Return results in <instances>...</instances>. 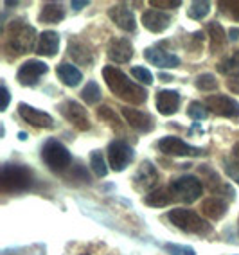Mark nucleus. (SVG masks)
<instances>
[{"label":"nucleus","mask_w":239,"mask_h":255,"mask_svg":"<svg viewBox=\"0 0 239 255\" xmlns=\"http://www.w3.org/2000/svg\"><path fill=\"white\" fill-rule=\"evenodd\" d=\"M103 78L106 81V87L110 88L114 96L119 99L128 101L129 105H142L147 99V92L142 87H138L128 79L124 72L117 67H105L103 69Z\"/></svg>","instance_id":"f257e3e1"},{"label":"nucleus","mask_w":239,"mask_h":255,"mask_svg":"<svg viewBox=\"0 0 239 255\" xmlns=\"http://www.w3.org/2000/svg\"><path fill=\"white\" fill-rule=\"evenodd\" d=\"M36 41V31L23 20H13L5 32V50L11 56H22L32 50Z\"/></svg>","instance_id":"f03ea898"},{"label":"nucleus","mask_w":239,"mask_h":255,"mask_svg":"<svg viewBox=\"0 0 239 255\" xmlns=\"http://www.w3.org/2000/svg\"><path fill=\"white\" fill-rule=\"evenodd\" d=\"M32 173L27 167L16 164H7L2 167L0 174V191L4 194H14V192H25L32 187Z\"/></svg>","instance_id":"7ed1b4c3"},{"label":"nucleus","mask_w":239,"mask_h":255,"mask_svg":"<svg viewBox=\"0 0 239 255\" xmlns=\"http://www.w3.org/2000/svg\"><path fill=\"white\" fill-rule=\"evenodd\" d=\"M167 219L175 225L176 228L184 230L189 234H196V236H207L212 232V227L196 212L187 209H173L167 212Z\"/></svg>","instance_id":"20e7f679"},{"label":"nucleus","mask_w":239,"mask_h":255,"mask_svg":"<svg viewBox=\"0 0 239 255\" xmlns=\"http://www.w3.org/2000/svg\"><path fill=\"white\" fill-rule=\"evenodd\" d=\"M169 191L176 200L193 203V201H196L198 198L202 196L203 183L196 176H180L176 180H171Z\"/></svg>","instance_id":"39448f33"},{"label":"nucleus","mask_w":239,"mask_h":255,"mask_svg":"<svg viewBox=\"0 0 239 255\" xmlns=\"http://www.w3.org/2000/svg\"><path fill=\"white\" fill-rule=\"evenodd\" d=\"M42 160L52 171H65L72 162V156L61 142L51 138L45 142V146L42 149Z\"/></svg>","instance_id":"423d86ee"},{"label":"nucleus","mask_w":239,"mask_h":255,"mask_svg":"<svg viewBox=\"0 0 239 255\" xmlns=\"http://www.w3.org/2000/svg\"><path fill=\"white\" fill-rule=\"evenodd\" d=\"M108 162H110V167L114 169L115 173H120L124 171L131 162H133V149L122 140H114L108 144Z\"/></svg>","instance_id":"0eeeda50"},{"label":"nucleus","mask_w":239,"mask_h":255,"mask_svg":"<svg viewBox=\"0 0 239 255\" xmlns=\"http://www.w3.org/2000/svg\"><path fill=\"white\" fill-rule=\"evenodd\" d=\"M60 114L63 115L74 128H78L79 131H88L90 129V119H88L87 110L79 105L78 101H65L60 105Z\"/></svg>","instance_id":"6e6552de"},{"label":"nucleus","mask_w":239,"mask_h":255,"mask_svg":"<svg viewBox=\"0 0 239 255\" xmlns=\"http://www.w3.org/2000/svg\"><path fill=\"white\" fill-rule=\"evenodd\" d=\"M205 106L209 110H212L216 115H221V117H239V103L236 99H232V97L223 96V94L209 96L205 99Z\"/></svg>","instance_id":"1a4fd4ad"},{"label":"nucleus","mask_w":239,"mask_h":255,"mask_svg":"<svg viewBox=\"0 0 239 255\" xmlns=\"http://www.w3.org/2000/svg\"><path fill=\"white\" fill-rule=\"evenodd\" d=\"M133 183H135V189L140 192H153L156 191V185H158V171L156 167L151 164V162H142L138 171L135 173L133 176Z\"/></svg>","instance_id":"9d476101"},{"label":"nucleus","mask_w":239,"mask_h":255,"mask_svg":"<svg viewBox=\"0 0 239 255\" xmlns=\"http://www.w3.org/2000/svg\"><path fill=\"white\" fill-rule=\"evenodd\" d=\"M49 67H47L43 61H38V59H29L27 63H23L20 67L16 78L22 83L23 87H34L38 83V79L42 78L43 74H47Z\"/></svg>","instance_id":"9b49d317"},{"label":"nucleus","mask_w":239,"mask_h":255,"mask_svg":"<svg viewBox=\"0 0 239 255\" xmlns=\"http://www.w3.org/2000/svg\"><path fill=\"white\" fill-rule=\"evenodd\" d=\"M158 149L164 155H169V156H187V155L196 156L202 153V149L189 146V144H185L184 140H180L176 137H164L158 142Z\"/></svg>","instance_id":"f8f14e48"},{"label":"nucleus","mask_w":239,"mask_h":255,"mask_svg":"<svg viewBox=\"0 0 239 255\" xmlns=\"http://www.w3.org/2000/svg\"><path fill=\"white\" fill-rule=\"evenodd\" d=\"M106 56L114 63H128L133 58V45L128 38H114L108 43Z\"/></svg>","instance_id":"ddd939ff"},{"label":"nucleus","mask_w":239,"mask_h":255,"mask_svg":"<svg viewBox=\"0 0 239 255\" xmlns=\"http://www.w3.org/2000/svg\"><path fill=\"white\" fill-rule=\"evenodd\" d=\"M108 18L117 25L119 29L126 32H133L137 29V22H135V14L126 7L124 4H117L108 9Z\"/></svg>","instance_id":"4468645a"},{"label":"nucleus","mask_w":239,"mask_h":255,"mask_svg":"<svg viewBox=\"0 0 239 255\" xmlns=\"http://www.w3.org/2000/svg\"><path fill=\"white\" fill-rule=\"evenodd\" d=\"M122 115H124V119L128 121L129 126L140 133H149L155 128L153 117L149 114H146V112H140V110L126 106V108H122Z\"/></svg>","instance_id":"2eb2a0df"},{"label":"nucleus","mask_w":239,"mask_h":255,"mask_svg":"<svg viewBox=\"0 0 239 255\" xmlns=\"http://www.w3.org/2000/svg\"><path fill=\"white\" fill-rule=\"evenodd\" d=\"M18 114L25 123L32 124L34 128H52V124H54L52 117L47 112L32 108V106L25 105V103H20L18 105Z\"/></svg>","instance_id":"dca6fc26"},{"label":"nucleus","mask_w":239,"mask_h":255,"mask_svg":"<svg viewBox=\"0 0 239 255\" xmlns=\"http://www.w3.org/2000/svg\"><path fill=\"white\" fill-rule=\"evenodd\" d=\"M142 23L147 31L158 34V32H164L169 27L171 14L164 13V11H158V9H147V11H144V14H142Z\"/></svg>","instance_id":"f3484780"},{"label":"nucleus","mask_w":239,"mask_h":255,"mask_svg":"<svg viewBox=\"0 0 239 255\" xmlns=\"http://www.w3.org/2000/svg\"><path fill=\"white\" fill-rule=\"evenodd\" d=\"M144 56L151 65L155 67H160V69H173V67H178L180 58L176 54H171L166 50L158 49V47H151V49L144 50Z\"/></svg>","instance_id":"a211bd4d"},{"label":"nucleus","mask_w":239,"mask_h":255,"mask_svg":"<svg viewBox=\"0 0 239 255\" xmlns=\"http://www.w3.org/2000/svg\"><path fill=\"white\" fill-rule=\"evenodd\" d=\"M200 174H202L203 182L207 183V187L211 189V192H218V194H227V196L232 200L234 198V191H232V187L225 185V183L221 182V178L218 176L216 171H212L209 165H200L198 167Z\"/></svg>","instance_id":"6ab92c4d"},{"label":"nucleus","mask_w":239,"mask_h":255,"mask_svg":"<svg viewBox=\"0 0 239 255\" xmlns=\"http://www.w3.org/2000/svg\"><path fill=\"white\" fill-rule=\"evenodd\" d=\"M180 106V94L176 90H160L156 94V108L162 115H173Z\"/></svg>","instance_id":"aec40b11"},{"label":"nucleus","mask_w":239,"mask_h":255,"mask_svg":"<svg viewBox=\"0 0 239 255\" xmlns=\"http://www.w3.org/2000/svg\"><path fill=\"white\" fill-rule=\"evenodd\" d=\"M58 49H60V36H58V32L54 31L42 32V36L38 38V43H36V54L52 58L58 52Z\"/></svg>","instance_id":"412c9836"},{"label":"nucleus","mask_w":239,"mask_h":255,"mask_svg":"<svg viewBox=\"0 0 239 255\" xmlns=\"http://www.w3.org/2000/svg\"><path fill=\"white\" fill-rule=\"evenodd\" d=\"M69 54L76 63L83 65V67H90V65L94 63V54L90 52V49H88L85 43H81V41L78 40V38H72V40L69 41Z\"/></svg>","instance_id":"4be33fe9"},{"label":"nucleus","mask_w":239,"mask_h":255,"mask_svg":"<svg viewBox=\"0 0 239 255\" xmlns=\"http://www.w3.org/2000/svg\"><path fill=\"white\" fill-rule=\"evenodd\" d=\"M200 210H202V214L205 216V218L212 219V221H218V219H221L227 214V201H223L218 196L207 198V200H203L202 209Z\"/></svg>","instance_id":"5701e85b"},{"label":"nucleus","mask_w":239,"mask_h":255,"mask_svg":"<svg viewBox=\"0 0 239 255\" xmlns=\"http://www.w3.org/2000/svg\"><path fill=\"white\" fill-rule=\"evenodd\" d=\"M207 32H209V38H211V52L212 54H218L221 50L227 47V38L225 34V29L221 27V23L218 22H211L207 25Z\"/></svg>","instance_id":"b1692460"},{"label":"nucleus","mask_w":239,"mask_h":255,"mask_svg":"<svg viewBox=\"0 0 239 255\" xmlns=\"http://www.w3.org/2000/svg\"><path fill=\"white\" fill-rule=\"evenodd\" d=\"M56 74H58V78H60L67 87H78L79 83H81V79H83L81 72L70 63H61L60 67L56 69Z\"/></svg>","instance_id":"393cba45"},{"label":"nucleus","mask_w":239,"mask_h":255,"mask_svg":"<svg viewBox=\"0 0 239 255\" xmlns=\"http://www.w3.org/2000/svg\"><path fill=\"white\" fill-rule=\"evenodd\" d=\"M65 18V9L61 4H54V2H49L42 7L40 11V16L38 20L43 23H58Z\"/></svg>","instance_id":"a878e982"},{"label":"nucleus","mask_w":239,"mask_h":255,"mask_svg":"<svg viewBox=\"0 0 239 255\" xmlns=\"http://www.w3.org/2000/svg\"><path fill=\"white\" fill-rule=\"evenodd\" d=\"M218 70H220L223 76L227 78H239V50H234L232 56L225 58L223 61H220L218 65Z\"/></svg>","instance_id":"bb28decb"},{"label":"nucleus","mask_w":239,"mask_h":255,"mask_svg":"<svg viewBox=\"0 0 239 255\" xmlns=\"http://www.w3.org/2000/svg\"><path fill=\"white\" fill-rule=\"evenodd\" d=\"M171 200H173V194H171L169 191H166V189H156V191L149 192V194L144 198L146 205L155 207V209H162V207L169 205Z\"/></svg>","instance_id":"cd10ccee"},{"label":"nucleus","mask_w":239,"mask_h":255,"mask_svg":"<svg viewBox=\"0 0 239 255\" xmlns=\"http://www.w3.org/2000/svg\"><path fill=\"white\" fill-rule=\"evenodd\" d=\"M209 13H211V4L207 0H196L187 9V16L193 20H203Z\"/></svg>","instance_id":"c85d7f7f"},{"label":"nucleus","mask_w":239,"mask_h":255,"mask_svg":"<svg viewBox=\"0 0 239 255\" xmlns=\"http://www.w3.org/2000/svg\"><path fill=\"white\" fill-rule=\"evenodd\" d=\"M81 97L87 105H97L101 101V88L96 81H88L87 87L81 90Z\"/></svg>","instance_id":"c756f323"},{"label":"nucleus","mask_w":239,"mask_h":255,"mask_svg":"<svg viewBox=\"0 0 239 255\" xmlns=\"http://www.w3.org/2000/svg\"><path fill=\"white\" fill-rule=\"evenodd\" d=\"M97 117L106 121V123H110V126L114 128V129H120V128H122V123H120L119 117L115 115V112L110 106H99V108H97Z\"/></svg>","instance_id":"7c9ffc66"},{"label":"nucleus","mask_w":239,"mask_h":255,"mask_svg":"<svg viewBox=\"0 0 239 255\" xmlns=\"http://www.w3.org/2000/svg\"><path fill=\"white\" fill-rule=\"evenodd\" d=\"M90 165H92V171L96 173V176L103 178L108 174V169H106L101 151H92V153H90Z\"/></svg>","instance_id":"2f4dec72"},{"label":"nucleus","mask_w":239,"mask_h":255,"mask_svg":"<svg viewBox=\"0 0 239 255\" xmlns=\"http://www.w3.org/2000/svg\"><path fill=\"white\" fill-rule=\"evenodd\" d=\"M196 88L203 92H212L218 88V81L212 74H202L196 78Z\"/></svg>","instance_id":"473e14b6"},{"label":"nucleus","mask_w":239,"mask_h":255,"mask_svg":"<svg viewBox=\"0 0 239 255\" xmlns=\"http://www.w3.org/2000/svg\"><path fill=\"white\" fill-rule=\"evenodd\" d=\"M187 115L191 119H194V121H203V119H207V115H209L207 106L202 105V103H198V101H194V103L189 105Z\"/></svg>","instance_id":"72a5a7b5"},{"label":"nucleus","mask_w":239,"mask_h":255,"mask_svg":"<svg viewBox=\"0 0 239 255\" xmlns=\"http://www.w3.org/2000/svg\"><path fill=\"white\" fill-rule=\"evenodd\" d=\"M164 248H166V252L169 255H196L194 248L185 246V245H173V243H166Z\"/></svg>","instance_id":"f704fd0d"},{"label":"nucleus","mask_w":239,"mask_h":255,"mask_svg":"<svg viewBox=\"0 0 239 255\" xmlns=\"http://www.w3.org/2000/svg\"><path fill=\"white\" fill-rule=\"evenodd\" d=\"M223 9V13L229 14L230 18L239 22V0H232V2H220L218 4Z\"/></svg>","instance_id":"c9c22d12"},{"label":"nucleus","mask_w":239,"mask_h":255,"mask_svg":"<svg viewBox=\"0 0 239 255\" xmlns=\"http://www.w3.org/2000/svg\"><path fill=\"white\" fill-rule=\"evenodd\" d=\"M131 74H133V78L137 79V81H142L144 85H151L153 83V74L149 72L147 69H144V67H133L131 69Z\"/></svg>","instance_id":"e433bc0d"},{"label":"nucleus","mask_w":239,"mask_h":255,"mask_svg":"<svg viewBox=\"0 0 239 255\" xmlns=\"http://www.w3.org/2000/svg\"><path fill=\"white\" fill-rule=\"evenodd\" d=\"M149 5L151 7H158V11L160 9H175V7H180L182 5V2L180 0H151L149 2Z\"/></svg>","instance_id":"4c0bfd02"},{"label":"nucleus","mask_w":239,"mask_h":255,"mask_svg":"<svg viewBox=\"0 0 239 255\" xmlns=\"http://www.w3.org/2000/svg\"><path fill=\"white\" fill-rule=\"evenodd\" d=\"M9 90H7V87L5 85H2V112L4 110H7V105H9Z\"/></svg>","instance_id":"58836bf2"},{"label":"nucleus","mask_w":239,"mask_h":255,"mask_svg":"<svg viewBox=\"0 0 239 255\" xmlns=\"http://www.w3.org/2000/svg\"><path fill=\"white\" fill-rule=\"evenodd\" d=\"M227 87L234 92V94H239V78H230L227 81Z\"/></svg>","instance_id":"ea45409f"},{"label":"nucleus","mask_w":239,"mask_h":255,"mask_svg":"<svg viewBox=\"0 0 239 255\" xmlns=\"http://www.w3.org/2000/svg\"><path fill=\"white\" fill-rule=\"evenodd\" d=\"M227 173H229V174H230V176L234 178L236 182H238V183H239V173H238V171H236V169H234V167H230V165H227Z\"/></svg>","instance_id":"a19ab883"},{"label":"nucleus","mask_w":239,"mask_h":255,"mask_svg":"<svg viewBox=\"0 0 239 255\" xmlns=\"http://www.w3.org/2000/svg\"><path fill=\"white\" fill-rule=\"evenodd\" d=\"M232 158H234V162L239 165V142L232 147Z\"/></svg>","instance_id":"79ce46f5"},{"label":"nucleus","mask_w":239,"mask_h":255,"mask_svg":"<svg viewBox=\"0 0 239 255\" xmlns=\"http://www.w3.org/2000/svg\"><path fill=\"white\" fill-rule=\"evenodd\" d=\"M72 9H76V11H79V9H83V7H87L88 5V2H76V0H74L72 4Z\"/></svg>","instance_id":"37998d69"},{"label":"nucleus","mask_w":239,"mask_h":255,"mask_svg":"<svg viewBox=\"0 0 239 255\" xmlns=\"http://www.w3.org/2000/svg\"><path fill=\"white\" fill-rule=\"evenodd\" d=\"M239 38V29H230L229 32V40L230 41H236Z\"/></svg>","instance_id":"c03bdc74"},{"label":"nucleus","mask_w":239,"mask_h":255,"mask_svg":"<svg viewBox=\"0 0 239 255\" xmlns=\"http://www.w3.org/2000/svg\"><path fill=\"white\" fill-rule=\"evenodd\" d=\"M158 78H160V79H166V81H171V78H169V76H166V74H160Z\"/></svg>","instance_id":"a18cd8bd"},{"label":"nucleus","mask_w":239,"mask_h":255,"mask_svg":"<svg viewBox=\"0 0 239 255\" xmlns=\"http://www.w3.org/2000/svg\"><path fill=\"white\" fill-rule=\"evenodd\" d=\"M83 255H88V254H83Z\"/></svg>","instance_id":"49530a36"}]
</instances>
